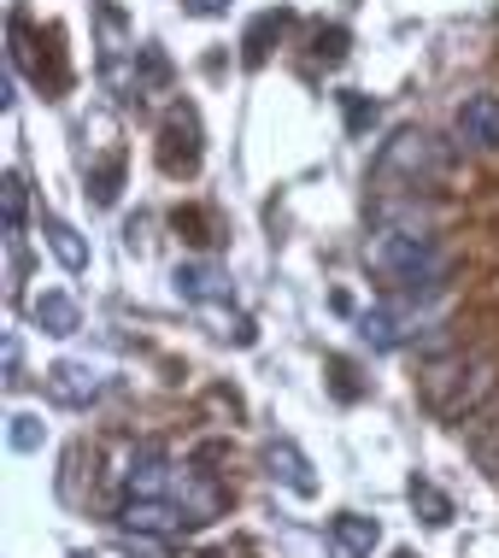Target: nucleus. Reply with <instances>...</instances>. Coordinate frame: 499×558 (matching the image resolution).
Segmentation results:
<instances>
[{
	"instance_id": "obj_5",
	"label": "nucleus",
	"mask_w": 499,
	"mask_h": 558,
	"mask_svg": "<svg viewBox=\"0 0 499 558\" xmlns=\"http://www.w3.org/2000/svg\"><path fill=\"white\" fill-rule=\"evenodd\" d=\"M452 124H459V135L471 147H499V95H471Z\"/></svg>"
},
{
	"instance_id": "obj_15",
	"label": "nucleus",
	"mask_w": 499,
	"mask_h": 558,
	"mask_svg": "<svg viewBox=\"0 0 499 558\" xmlns=\"http://www.w3.org/2000/svg\"><path fill=\"white\" fill-rule=\"evenodd\" d=\"M41 435H48V429H41V417H29V412H12V429H7V441L19 447V452H36V447H41Z\"/></svg>"
},
{
	"instance_id": "obj_6",
	"label": "nucleus",
	"mask_w": 499,
	"mask_h": 558,
	"mask_svg": "<svg viewBox=\"0 0 499 558\" xmlns=\"http://www.w3.org/2000/svg\"><path fill=\"white\" fill-rule=\"evenodd\" d=\"M265 464H270V476H277V482H289L294 494H317V476H312L306 452H300L294 441H270Z\"/></svg>"
},
{
	"instance_id": "obj_9",
	"label": "nucleus",
	"mask_w": 499,
	"mask_h": 558,
	"mask_svg": "<svg viewBox=\"0 0 499 558\" xmlns=\"http://www.w3.org/2000/svg\"><path fill=\"white\" fill-rule=\"evenodd\" d=\"M289 24H294L289 7L259 12V19H253V29H247V41H241V48H247V65H259V59L270 53V41H282V29H289Z\"/></svg>"
},
{
	"instance_id": "obj_20",
	"label": "nucleus",
	"mask_w": 499,
	"mask_h": 558,
	"mask_svg": "<svg viewBox=\"0 0 499 558\" xmlns=\"http://www.w3.org/2000/svg\"><path fill=\"white\" fill-rule=\"evenodd\" d=\"M7 383H19V336H7Z\"/></svg>"
},
{
	"instance_id": "obj_10",
	"label": "nucleus",
	"mask_w": 499,
	"mask_h": 558,
	"mask_svg": "<svg viewBox=\"0 0 499 558\" xmlns=\"http://www.w3.org/2000/svg\"><path fill=\"white\" fill-rule=\"evenodd\" d=\"M41 235H48L53 259L65 265V270H88V247H83V241H77V230H71L65 218H41Z\"/></svg>"
},
{
	"instance_id": "obj_3",
	"label": "nucleus",
	"mask_w": 499,
	"mask_h": 558,
	"mask_svg": "<svg viewBox=\"0 0 499 558\" xmlns=\"http://www.w3.org/2000/svg\"><path fill=\"white\" fill-rule=\"evenodd\" d=\"M159 165L171 177L200 171V118H194V107H171V118L159 130Z\"/></svg>"
},
{
	"instance_id": "obj_19",
	"label": "nucleus",
	"mask_w": 499,
	"mask_h": 558,
	"mask_svg": "<svg viewBox=\"0 0 499 558\" xmlns=\"http://www.w3.org/2000/svg\"><path fill=\"white\" fill-rule=\"evenodd\" d=\"M177 230H188V241H200V247H206V241H218V235H206V218L200 213H177Z\"/></svg>"
},
{
	"instance_id": "obj_12",
	"label": "nucleus",
	"mask_w": 499,
	"mask_h": 558,
	"mask_svg": "<svg viewBox=\"0 0 499 558\" xmlns=\"http://www.w3.org/2000/svg\"><path fill=\"white\" fill-rule=\"evenodd\" d=\"M405 494H412V506L423 511V523H435V530H441V523H452V500L435 488L429 476H412V488H405Z\"/></svg>"
},
{
	"instance_id": "obj_2",
	"label": "nucleus",
	"mask_w": 499,
	"mask_h": 558,
	"mask_svg": "<svg viewBox=\"0 0 499 558\" xmlns=\"http://www.w3.org/2000/svg\"><path fill=\"white\" fill-rule=\"evenodd\" d=\"M441 171H447V154H441V142L423 135V130H400L394 142L382 147V159H376V183L394 189L405 177V189H412V194L429 189V183H441Z\"/></svg>"
},
{
	"instance_id": "obj_4",
	"label": "nucleus",
	"mask_w": 499,
	"mask_h": 558,
	"mask_svg": "<svg viewBox=\"0 0 499 558\" xmlns=\"http://www.w3.org/2000/svg\"><path fill=\"white\" fill-rule=\"evenodd\" d=\"M53 400H65V405H88V400H100L106 388H112V371L106 365H88V359H65V365H53Z\"/></svg>"
},
{
	"instance_id": "obj_22",
	"label": "nucleus",
	"mask_w": 499,
	"mask_h": 558,
	"mask_svg": "<svg viewBox=\"0 0 499 558\" xmlns=\"http://www.w3.org/2000/svg\"><path fill=\"white\" fill-rule=\"evenodd\" d=\"M394 558H417V553H394Z\"/></svg>"
},
{
	"instance_id": "obj_21",
	"label": "nucleus",
	"mask_w": 499,
	"mask_h": 558,
	"mask_svg": "<svg viewBox=\"0 0 499 558\" xmlns=\"http://www.w3.org/2000/svg\"><path fill=\"white\" fill-rule=\"evenodd\" d=\"M183 7H188V12H218L223 0H183Z\"/></svg>"
},
{
	"instance_id": "obj_1",
	"label": "nucleus",
	"mask_w": 499,
	"mask_h": 558,
	"mask_svg": "<svg viewBox=\"0 0 499 558\" xmlns=\"http://www.w3.org/2000/svg\"><path fill=\"white\" fill-rule=\"evenodd\" d=\"M365 265L382 277V289L400 294V300L435 294L441 277H447V253L435 247L429 235H417V230H376L365 241Z\"/></svg>"
},
{
	"instance_id": "obj_13",
	"label": "nucleus",
	"mask_w": 499,
	"mask_h": 558,
	"mask_svg": "<svg viewBox=\"0 0 499 558\" xmlns=\"http://www.w3.org/2000/svg\"><path fill=\"white\" fill-rule=\"evenodd\" d=\"M118 183H124V159H106L95 177H88V189H95V206H112L118 201Z\"/></svg>"
},
{
	"instance_id": "obj_18",
	"label": "nucleus",
	"mask_w": 499,
	"mask_h": 558,
	"mask_svg": "<svg viewBox=\"0 0 499 558\" xmlns=\"http://www.w3.org/2000/svg\"><path fill=\"white\" fill-rule=\"evenodd\" d=\"M329 371H336V395H341V400H358V383H353V365H346V359H336V365H329Z\"/></svg>"
},
{
	"instance_id": "obj_7",
	"label": "nucleus",
	"mask_w": 499,
	"mask_h": 558,
	"mask_svg": "<svg viewBox=\"0 0 499 558\" xmlns=\"http://www.w3.org/2000/svg\"><path fill=\"white\" fill-rule=\"evenodd\" d=\"M329 535H336V547H341L346 558H370L376 541H382V523H376V518H358V511H341V518L329 523Z\"/></svg>"
},
{
	"instance_id": "obj_8",
	"label": "nucleus",
	"mask_w": 499,
	"mask_h": 558,
	"mask_svg": "<svg viewBox=\"0 0 499 558\" xmlns=\"http://www.w3.org/2000/svg\"><path fill=\"white\" fill-rule=\"evenodd\" d=\"M177 294L194 306H211V300H230V277L211 265H177Z\"/></svg>"
},
{
	"instance_id": "obj_16",
	"label": "nucleus",
	"mask_w": 499,
	"mask_h": 558,
	"mask_svg": "<svg viewBox=\"0 0 499 558\" xmlns=\"http://www.w3.org/2000/svg\"><path fill=\"white\" fill-rule=\"evenodd\" d=\"M341 107H346V130H370L376 124V100H365V95H341Z\"/></svg>"
},
{
	"instance_id": "obj_14",
	"label": "nucleus",
	"mask_w": 499,
	"mask_h": 558,
	"mask_svg": "<svg viewBox=\"0 0 499 558\" xmlns=\"http://www.w3.org/2000/svg\"><path fill=\"white\" fill-rule=\"evenodd\" d=\"M24 235V177L7 171V241Z\"/></svg>"
},
{
	"instance_id": "obj_11",
	"label": "nucleus",
	"mask_w": 499,
	"mask_h": 558,
	"mask_svg": "<svg viewBox=\"0 0 499 558\" xmlns=\"http://www.w3.org/2000/svg\"><path fill=\"white\" fill-rule=\"evenodd\" d=\"M36 324L48 329V336H77V300L48 289V294L36 300Z\"/></svg>"
},
{
	"instance_id": "obj_17",
	"label": "nucleus",
	"mask_w": 499,
	"mask_h": 558,
	"mask_svg": "<svg viewBox=\"0 0 499 558\" xmlns=\"http://www.w3.org/2000/svg\"><path fill=\"white\" fill-rule=\"evenodd\" d=\"M341 53H346V29H317V59H324V65H336Z\"/></svg>"
}]
</instances>
